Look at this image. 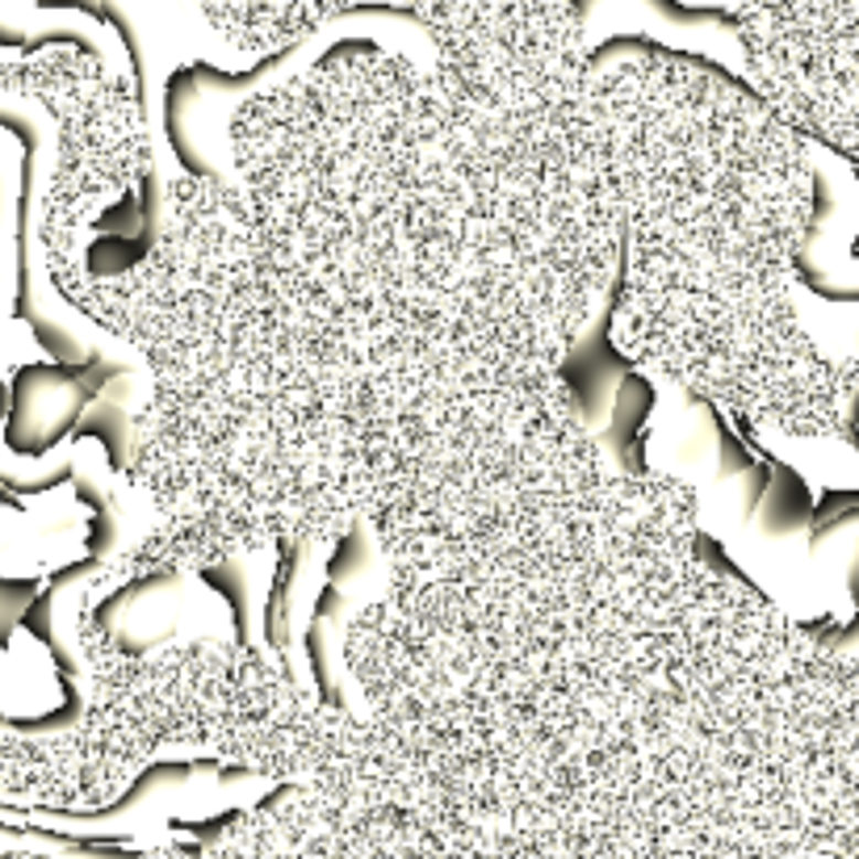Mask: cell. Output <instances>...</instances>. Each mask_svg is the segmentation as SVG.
<instances>
[{"mask_svg": "<svg viewBox=\"0 0 859 859\" xmlns=\"http://www.w3.org/2000/svg\"><path fill=\"white\" fill-rule=\"evenodd\" d=\"M751 93L793 135L856 155L859 4H742L733 9Z\"/></svg>", "mask_w": 859, "mask_h": 859, "instance_id": "2", "label": "cell"}, {"mask_svg": "<svg viewBox=\"0 0 859 859\" xmlns=\"http://www.w3.org/2000/svg\"><path fill=\"white\" fill-rule=\"evenodd\" d=\"M340 4H210L202 18L239 51L248 55H277L293 42H302L314 25L340 18Z\"/></svg>", "mask_w": 859, "mask_h": 859, "instance_id": "3", "label": "cell"}, {"mask_svg": "<svg viewBox=\"0 0 859 859\" xmlns=\"http://www.w3.org/2000/svg\"><path fill=\"white\" fill-rule=\"evenodd\" d=\"M621 218L612 344L733 419L780 437H851L856 365L796 307L814 214L801 135L747 84L667 51L587 60Z\"/></svg>", "mask_w": 859, "mask_h": 859, "instance_id": "1", "label": "cell"}]
</instances>
